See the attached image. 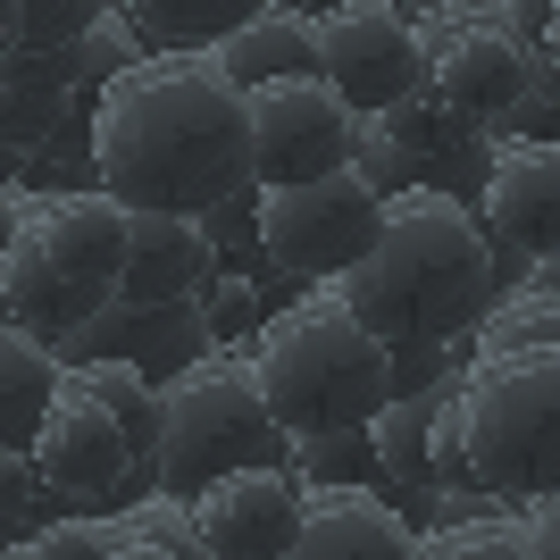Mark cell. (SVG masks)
Instances as JSON below:
<instances>
[{"label":"cell","instance_id":"27","mask_svg":"<svg viewBox=\"0 0 560 560\" xmlns=\"http://www.w3.org/2000/svg\"><path fill=\"white\" fill-rule=\"evenodd\" d=\"M351 176L376 192V201H394V192L419 185V160L385 135V117H360V135H351Z\"/></svg>","mask_w":560,"mask_h":560},{"label":"cell","instance_id":"26","mask_svg":"<svg viewBox=\"0 0 560 560\" xmlns=\"http://www.w3.org/2000/svg\"><path fill=\"white\" fill-rule=\"evenodd\" d=\"M117 544H135V536H126V518L68 511V518H50V527H34L18 552H25V560H109Z\"/></svg>","mask_w":560,"mask_h":560},{"label":"cell","instance_id":"4","mask_svg":"<svg viewBox=\"0 0 560 560\" xmlns=\"http://www.w3.org/2000/svg\"><path fill=\"white\" fill-rule=\"evenodd\" d=\"M452 401L468 435V477L486 493H502L511 511L560 493V351H468Z\"/></svg>","mask_w":560,"mask_h":560},{"label":"cell","instance_id":"9","mask_svg":"<svg viewBox=\"0 0 560 560\" xmlns=\"http://www.w3.org/2000/svg\"><path fill=\"white\" fill-rule=\"evenodd\" d=\"M351 135H360V117H351L343 93H327L318 75L259 84V93H252V160H259V192L351 176Z\"/></svg>","mask_w":560,"mask_h":560},{"label":"cell","instance_id":"34","mask_svg":"<svg viewBox=\"0 0 560 560\" xmlns=\"http://www.w3.org/2000/svg\"><path fill=\"white\" fill-rule=\"evenodd\" d=\"M109 560H167V552H151V544H117Z\"/></svg>","mask_w":560,"mask_h":560},{"label":"cell","instance_id":"11","mask_svg":"<svg viewBox=\"0 0 560 560\" xmlns=\"http://www.w3.org/2000/svg\"><path fill=\"white\" fill-rule=\"evenodd\" d=\"M18 226L43 243V259L84 293V302H117L126 284V252H135V210L109 192H18Z\"/></svg>","mask_w":560,"mask_h":560},{"label":"cell","instance_id":"32","mask_svg":"<svg viewBox=\"0 0 560 560\" xmlns=\"http://www.w3.org/2000/svg\"><path fill=\"white\" fill-rule=\"evenodd\" d=\"M536 59H544V75L560 68V9H552V34H544V50H536Z\"/></svg>","mask_w":560,"mask_h":560},{"label":"cell","instance_id":"20","mask_svg":"<svg viewBox=\"0 0 560 560\" xmlns=\"http://www.w3.org/2000/svg\"><path fill=\"white\" fill-rule=\"evenodd\" d=\"M84 101L75 93H50V84H18V75H0V160H43L50 142L75 126Z\"/></svg>","mask_w":560,"mask_h":560},{"label":"cell","instance_id":"8","mask_svg":"<svg viewBox=\"0 0 560 560\" xmlns=\"http://www.w3.org/2000/svg\"><path fill=\"white\" fill-rule=\"evenodd\" d=\"M318 84L343 93L351 117H385L401 93L427 84V59H419V34L394 0H343L318 18Z\"/></svg>","mask_w":560,"mask_h":560},{"label":"cell","instance_id":"25","mask_svg":"<svg viewBox=\"0 0 560 560\" xmlns=\"http://www.w3.org/2000/svg\"><path fill=\"white\" fill-rule=\"evenodd\" d=\"M284 468H293L302 486H360L376 468L369 427H351V435H293V444H284Z\"/></svg>","mask_w":560,"mask_h":560},{"label":"cell","instance_id":"6","mask_svg":"<svg viewBox=\"0 0 560 560\" xmlns=\"http://www.w3.org/2000/svg\"><path fill=\"white\" fill-rule=\"evenodd\" d=\"M25 452H34V468H43L50 502H68V511H101V502L126 493V486L160 493L151 468H142V452H135V435L109 419L101 394H84L75 369H59V394H50V410H43V427H34ZM126 502H135V493H126Z\"/></svg>","mask_w":560,"mask_h":560},{"label":"cell","instance_id":"19","mask_svg":"<svg viewBox=\"0 0 560 560\" xmlns=\"http://www.w3.org/2000/svg\"><path fill=\"white\" fill-rule=\"evenodd\" d=\"M435 410H444V394L385 401V410L369 419V452H376V477H385V486L435 493V468H427V435H435Z\"/></svg>","mask_w":560,"mask_h":560},{"label":"cell","instance_id":"17","mask_svg":"<svg viewBox=\"0 0 560 560\" xmlns=\"http://www.w3.org/2000/svg\"><path fill=\"white\" fill-rule=\"evenodd\" d=\"M218 68H226V84H243V93L318 75V18L284 9V0H259L252 25H234L226 43H218Z\"/></svg>","mask_w":560,"mask_h":560},{"label":"cell","instance_id":"15","mask_svg":"<svg viewBox=\"0 0 560 560\" xmlns=\"http://www.w3.org/2000/svg\"><path fill=\"white\" fill-rule=\"evenodd\" d=\"M486 234L511 252H560V142H502L486 160Z\"/></svg>","mask_w":560,"mask_h":560},{"label":"cell","instance_id":"14","mask_svg":"<svg viewBox=\"0 0 560 560\" xmlns=\"http://www.w3.org/2000/svg\"><path fill=\"white\" fill-rule=\"evenodd\" d=\"M284 560H419V527L369 486H310Z\"/></svg>","mask_w":560,"mask_h":560},{"label":"cell","instance_id":"29","mask_svg":"<svg viewBox=\"0 0 560 560\" xmlns=\"http://www.w3.org/2000/svg\"><path fill=\"white\" fill-rule=\"evenodd\" d=\"M460 351L452 343H394V401H419V394H452L460 385Z\"/></svg>","mask_w":560,"mask_h":560},{"label":"cell","instance_id":"16","mask_svg":"<svg viewBox=\"0 0 560 560\" xmlns=\"http://www.w3.org/2000/svg\"><path fill=\"white\" fill-rule=\"evenodd\" d=\"M210 277H218L210 218L135 210V252H126V284H117V302H192Z\"/></svg>","mask_w":560,"mask_h":560},{"label":"cell","instance_id":"37","mask_svg":"<svg viewBox=\"0 0 560 560\" xmlns=\"http://www.w3.org/2000/svg\"><path fill=\"white\" fill-rule=\"evenodd\" d=\"M0 560H25V552H0Z\"/></svg>","mask_w":560,"mask_h":560},{"label":"cell","instance_id":"7","mask_svg":"<svg viewBox=\"0 0 560 560\" xmlns=\"http://www.w3.org/2000/svg\"><path fill=\"white\" fill-rule=\"evenodd\" d=\"M376 226H385V201H376L360 176L259 192V252L277 259L284 277H310V284L351 277V268L376 252Z\"/></svg>","mask_w":560,"mask_h":560},{"label":"cell","instance_id":"13","mask_svg":"<svg viewBox=\"0 0 560 560\" xmlns=\"http://www.w3.org/2000/svg\"><path fill=\"white\" fill-rule=\"evenodd\" d=\"M302 477L293 468H234L210 493H192V527L218 560H284L302 527Z\"/></svg>","mask_w":560,"mask_h":560},{"label":"cell","instance_id":"36","mask_svg":"<svg viewBox=\"0 0 560 560\" xmlns=\"http://www.w3.org/2000/svg\"><path fill=\"white\" fill-rule=\"evenodd\" d=\"M0 552H18V527H9V518H0Z\"/></svg>","mask_w":560,"mask_h":560},{"label":"cell","instance_id":"35","mask_svg":"<svg viewBox=\"0 0 560 560\" xmlns=\"http://www.w3.org/2000/svg\"><path fill=\"white\" fill-rule=\"evenodd\" d=\"M9 50H18V43H9V9H0V68H9Z\"/></svg>","mask_w":560,"mask_h":560},{"label":"cell","instance_id":"1","mask_svg":"<svg viewBox=\"0 0 560 560\" xmlns=\"http://www.w3.org/2000/svg\"><path fill=\"white\" fill-rule=\"evenodd\" d=\"M93 176L126 210L218 218L259 185L252 93L218 59H142L93 101Z\"/></svg>","mask_w":560,"mask_h":560},{"label":"cell","instance_id":"5","mask_svg":"<svg viewBox=\"0 0 560 560\" xmlns=\"http://www.w3.org/2000/svg\"><path fill=\"white\" fill-rule=\"evenodd\" d=\"M284 435L259 401V376H252V351H210L192 360L185 376L160 385V452H151V486L192 502L210 493L218 477L234 468H284Z\"/></svg>","mask_w":560,"mask_h":560},{"label":"cell","instance_id":"24","mask_svg":"<svg viewBox=\"0 0 560 560\" xmlns=\"http://www.w3.org/2000/svg\"><path fill=\"white\" fill-rule=\"evenodd\" d=\"M419 560H536V536H527L518 511H502V518H477V527H435V536H419Z\"/></svg>","mask_w":560,"mask_h":560},{"label":"cell","instance_id":"28","mask_svg":"<svg viewBox=\"0 0 560 560\" xmlns=\"http://www.w3.org/2000/svg\"><path fill=\"white\" fill-rule=\"evenodd\" d=\"M192 302H201V318H210L218 351H243V343L259 335V284H252V277H226V268H218Z\"/></svg>","mask_w":560,"mask_h":560},{"label":"cell","instance_id":"30","mask_svg":"<svg viewBox=\"0 0 560 560\" xmlns=\"http://www.w3.org/2000/svg\"><path fill=\"white\" fill-rule=\"evenodd\" d=\"M50 486L43 468H34V452H0V518L18 527V536H34V527H50Z\"/></svg>","mask_w":560,"mask_h":560},{"label":"cell","instance_id":"18","mask_svg":"<svg viewBox=\"0 0 560 560\" xmlns=\"http://www.w3.org/2000/svg\"><path fill=\"white\" fill-rule=\"evenodd\" d=\"M59 351L34 343V335L0 327V452H25L34 444V427H43L50 394H59Z\"/></svg>","mask_w":560,"mask_h":560},{"label":"cell","instance_id":"23","mask_svg":"<svg viewBox=\"0 0 560 560\" xmlns=\"http://www.w3.org/2000/svg\"><path fill=\"white\" fill-rule=\"evenodd\" d=\"M0 9L18 50H84V34L101 25V0H0Z\"/></svg>","mask_w":560,"mask_h":560},{"label":"cell","instance_id":"31","mask_svg":"<svg viewBox=\"0 0 560 560\" xmlns=\"http://www.w3.org/2000/svg\"><path fill=\"white\" fill-rule=\"evenodd\" d=\"M527 536H536V560H560V493H544V502H527Z\"/></svg>","mask_w":560,"mask_h":560},{"label":"cell","instance_id":"21","mask_svg":"<svg viewBox=\"0 0 560 560\" xmlns=\"http://www.w3.org/2000/svg\"><path fill=\"white\" fill-rule=\"evenodd\" d=\"M75 376H84V394L109 401V419L135 435L142 468H151V452H160V385L142 369H117V360H75Z\"/></svg>","mask_w":560,"mask_h":560},{"label":"cell","instance_id":"2","mask_svg":"<svg viewBox=\"0 0 560 560\" xmlns=\"http://www.w3.org/2000/svg\"><path fill=\"white\" fill-rule=\"evenodd\" d=\"M376 343H460L493 310V234L460 192L410 185L385 201L376 252L327 284Z\"/></svg>","mask_w":560,"mask_h":560},{"label":"cell","instance_id":"3","mask_svg":"<svg viewBox=\"0 0 560 560\" xmlns=\"http://www.w3.org/2000/svg\"><path fill=\"white\" fill-rule=\"evenodd\" d=\"M243 351L284 435H351L394 401V343H376L335 293L284 302L277 318H259Z\"/></svg>","mask_w":560,"mask_h":560},{"label":"cell","instance_id":"10","mask_svg":"<svg viewBox=\"0 0 560 560\" xmlns=\"http://www.w3.org/2000/svg\"><path fill=\"white\" fill-rule=\"evenodd\" d=\"M427 84H435V101H444L452 117H468L477 135H511L552 75H544V59L527 43H511V34L493 25V9H477V18L427 59Z\"/></svg>","mask_w":560,"mask_h":560},{"label":"cell","instance_id":"22","mask_svg":"<svg viewBox=\"0 0 560 560\" xmlns=\"http://www.w3.org/2000/svg\"><path fill=\"white\" fill-rule=\"evenodd\" d=\"M142 59H151V50H142L135 18H126V0H117V9H101V25L84 34V50H75V93H84V109L109 93L117 75H135Z\"/></svg>","mask_w":560,"mask_h":560},{"label":"cell","instance_id":"12","mask_svg":"<svg viewBox=\"0 0 560 560\" xmlns=\"http://www.w3.org/2000/svg\"><path fill=\"white\" fill-rule=\"evenodd\" d=\"M218 335L210 318H201V302H101L93 327L75 335L59 360H117V369H142L151 385H167V376H185L192 360H210Z\"/></svg>","mask_w":560,"mask_h":560},{"label":"cell","instance_id":"33","mask_svg":"<svg viewBox=\"0 0 560 560\" xmlns=\"http://www.w3.org/2000/svg\"><path fill=\"white\" fill-rule=\"evenodd\" d=\"M9 226H18V192H0V252H9Z\"/></svg>","mask_w":560,"mask_h":560}]
</instances>
